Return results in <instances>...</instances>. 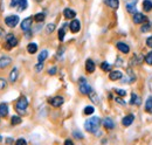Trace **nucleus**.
I'll use <instances>...</instances> for the list:
<instances>
[{"label":"nucleus","instance_id":"39","mask_svg":"<svg viewBox=\"0 0 152 145\" xmlns=\"http://www.w3.org/2000/svg\"><path fill=\"white\" fill-rule=\"evenodd\" d=\"M146 46L150 47V48H152V36H150V37L146 39Z\"/></svg>","mask_w":152,"mask_h":145},{"label":"nucleus","instance_id":"21","mask_svg":"<svg viewBox=\"0 0 152 145\" xmlns=\"http://www.w3.org/2000/svg\"><path fill=\"white\" fill-rule=\"evenodd\" d=\"M8 115V105L6 103H1L0 104V116L5 117Z\"/></svg>","mask_w":152,"mask_h":145},{"label":"nucleus","instance_id":"8","mask_svg":"<svg viewBox=\"0 0 152 145\" xmlns=\"http://www.w3.org/2000/svg\"><path fill=\"white\" fill-rule=\"evenodd\" d=\"M17 45H18V40L15 39V36H13V34H8L6 36V48L11 49Z\"/></svg>","mask_w":152,"mask_h":145},{"label":"nucleus","instance_id":"2","mask_svg":"<svg viewBox=\"0 0 152 145\" xmlns=\"http://www.w3.org/2000/svg\"><path fill=\"white\" fill-rule=\"evenodd\" d=\"M28 108V101L25 96H21L19 100L17 101V104H15V110L19 112L20 115H25L26 111Z\"/></svg>","mask_w":152,"mask_h":145},{"label":"nucleus","instance_id":"20","mask_svg":"<svg viewBox=\"0 0 152 145\" xmlns=\"http://www.w3.org/2000/svg\"><path fill=\"white\" fill-rule=\"evenodd\" d=\"M63 14H64V17L67 19H74L76 17L75 11H73V10H70V8H66V10L63 11Z\"/></svg>","mask_w":152,"mask_h":145},{"label":"nucleus","instance_id":"14","mask_svg":"<svg viewBox=\"0 0 152 145\" xmlns=\"http://www.w3.org/2000/svg\"><path fill=\"white\" fill-rule=\"evenodd\" d=\"M95 68H96V66H95V63H94V61L90 60V59H88L87 62H86V70L91 74V72H95Z\"/></svg>","mask_w":152,"mask_h":145},{"label":"nucleus","instance_id":"43","mask_svg":"<svg viewBox=\"0 0 152 145\" xmlns=\"http://www.w3.org/2000/svg\"><path fill=\"white\" fill-rule=\"evenodd\" d=\"M7 144H11V143H14V139H12V138H6V141H5Z\"/></svg>","mask_w":152,"mask_h":145},{"label":"nucleus","instance_id":"45","mask_svg":"<svg viewBox=\"0 0 152 145\" xmlns=\"http://www.w3.org/2000/svg\"><path fill=\"white\" fill-rule=\"evenodd\" d=\"M116 102H117V103H121V104H124V102H123L121 98H118V97L116 98Z\"/></svg>","mask_w":152,"mask_h":145},{"label":"nucleus","instance_id":"9","mask_svg":"<svg viewBox=\"0 0 152 145\" xmlns=\"http://www.w3.org/2000/svg\"><path fill=\"white\" fill-rule=\"evenodd\" d=\"M11 63H12V59L10 56H1L0 57V69L8 67Z\"/></svg>","mask_w":152,"mask_h":145},{"label":"nucleus","instance_id":"29","mask_svg":"<svg viewBox=\"0 0 152 145\" xmlns=\"http://www.w3.org/2000/svg\"><path fill=\"white\" fill-rule=\"evenodd\" d=\"M46 18V15H45V13H38V14H35V17H34V20L37 21V22H42L43 20Z\"/></svg>","mask_w":152,"mask_h":145},{"label":"nucleus","instance_id":"16","mask_svg":"<svg viewBox=\"0 0 152 145\" xmlns=\"http://www.w3.org/2000/svg\"><path fill=\"white\" fill-rule=\"evenodd\" d=\"M122 72L121 70H113V72L109 74V78L111 80V81H117V80H119V78H122Z\"/></svg>","mask_w":152,"mask_h":145},{"label":"nucleus","instance_id":"36","mask_svg":"<svg viewBox=\"0 0 152 145\" xmlns=\"http://www.w3.org/2000/svg\"><path fill=\"white\" fill-rule=\"evenodd\" d=\"M73 135H74V137L77 138V139H82V138H83V135H82L80 131H74V133H73Z\"/></svg>","mask_w":152,"mask_h":145},{"label":"nucleus","instance_id":"40","mask_svg":"<svg viewBox=\"0 0 152 145\" xmlns=\"http://www.w3.org/2000/svg\"><path fill=\"white\" fill-rule=\"evenodd\" d=\"M42 68H43V63H40V62H39L38 64L35 66V70H37V72H40Z\"/></svg>","mask_w":152,"mask_h":145},{"label":"nucleus","instance_id":"25","mask_svg":"<svg viewBox=\"0 0 152 145\" xmlns=\"http://www.w3.org/2000/svg\"><path fill=\"white\" fill-rule=\"evenodd\" d=\"M145 111H146V112H152V96L146 100V103H145Z\"/></svg>","mask_w":152,"mask_h":145},{"label":"nucleus","instance_id":"10","mask_svg":"<svg viewBox=\"0 0 152 145\" xmlns=\"http://www.w3.org/2000/svg\"><path fill=\"white\" fill-rule=\"evenodd\" d=\"M69 28H70V31H72V33H77V32H80V29H81V22L78 21V20H73L72 22H70V25H69Z\"/></svg>","mask_w":152,"mask_h":145},{"label":"nucleus","instance_id":"46","mask_svg":"<svg viewBox=\"0 0 152 145\" xmlns=\"http://www.w3.org/2000/svg\"><path fill=\"white\" fill-rule=\"evenodd\" d=\"M1 141H2V138H1V136H0V142H1Z\"/></svg>","mask_w":152,"mask_h":145},{"label":"nucleus","instance_id":"38","mask_svg":"<svg viewBox=\"0 0 152 145\" xmlns=\"http://www.w3.org/2000/svg\"><path fill=\"white\" fill-rule=\"evenodd\" d=\"M56 67H53V68H49V70H48V74L49 75H55L56 74Z\"/></svg>","mask_w":152,"mask_h":145},{"label":"nucleus","instance_id":"33","mask_svg":"<svg viewBox=\"0 0 152 145\" xmlns=\"http://www.w3.org/2000/svg\"><path fill=\"white\" fill-rule=\"evenodd\" d=\"M64 35H66V32H64V27H63V28H60V29H58V40H60V41H63V39H64Z\"/></svg>","mask_w":152,"mask_h":145},{"label":"nucleus","instance_id":"44","mask_svg":"<svg viewBox=\"0 0 152 145\" xmlns=\"http://www.w3.org/2000/svg\"><path fill=\"white\" fill-rule=\"evenodd\" d=\"M64 144H69V145H73V141H70V139H67L66 142H64Z\"/></svg>","mask_w":152,"mask_h":145},{"label":"nucleus","instance_id":"13","mask_svg":"<svg viewBox=\"0 0 152 145\" xmlns=\"http://www.w3.org/2000/svg\"><path fill=\"white\" fill-rule=\"evenodd\" d=\"M137 1H138V0H126V1H125V6H126V10H128L129 12H131V13L134 12Z\"/></svg>","mask_w":152,"mask_h":145},{"label":"nucleus","instance_id":"31","mask_svg":"<svg viewBox=\"0 0 152 145\" xmlns=\"http://www.w3.org/2000/svg\"><path fill=\"white\" fill-rule=\"evenodd\" d=\"M54 29H55V23H48L47 27H46V31H47V33H49V34L53 33Z\"/></svg>","mask_w":152,"mask_h":145},{"label":"nucleus","instance_id":"1","mask_svg":"<svg viewBox=\"0 0 152 145\" xmlns=\"http://www.w3.org/2000/svg\"><path fill=\"white\" fill-rule=\"evenodd\" d=\"M99 124H101V119L99 117H90L89 119H87L84 122V129L88 132L95 133L96 131L99 129Z\"/></svg>","mask_w":152,"mask_h":145},{"label":"nucleus","instance_id":"12","mask_svg":"<svg viewBox=\"0 0 152 145\" xmlns=\"http://www.w3.org/2000/svg\"><path fill=\"white\" fill-rule=\"evenodd\" d=\"M133 119H134V116H133L132 114H130V115L125 116V117L122 119V124H123L124 127H129V125H131L133 123Z\"/></svg>","mask_w":152,"mask_h":145},{"label":"nucleus","instance_id":"41","mask_svg":"<svg viewBox=\"0 0 152 145\" xmlns=\"http://www.w3.org/2000/svg\"><path fill=\"white\" fill-rule=\"evenodd\" d=\"M15 144H27V142H26L25 139L20 138V139H18V141H15Z\"/></svg>","mask_w":152,"mask_h":145},{"label":"nucleus","instance_id":"4","mask_svg":"<svg viewBox=\"0 0 152 145\" xmlns=\"http://www.w3.org/2000/svg\"><path fill=\"white\" fill-rule=\"evenodd\" d=\"M27 0H11V6L12 7H18V11L22 12L27 8Z\"/></svg>","mask_w":152,"mask_h":145},{"label":"nucleus","instance_id":"26","mask_svg":"<svg viewBox=\"0 0 152 145\" xmlns=\"http://www.w3.org/2000/svg\"><path fill=\"white\" fill-rule=\"evenodd\" d=\"M130 103L131 104H137V105H139L140 104V98L136 95V94H131V101H130Z\"/></svg>","mask_w":152,"mask_h":145},{"label":"nucleus","instance_id":"3","mask_svg":"<svg viewBox=\"0 0 152 145\" xmlns=\"http://www.w3.org/2000/svg\"><path fill=\"white\" fill-rule=\"evenodd\" d=\"M78 88H80L81 94H83V95H88L90 91L93 90V89H91V87L87 83V81H86V78H84V77H81V78H80Z\"/></svg>","mask_w":152,"mask_h":145},{"label":"nucleus","instance_id":"32","mask_svg":"<svg viewBox=\"0 0 152 145\" xmlns=\"http://www.w3.org/2000/svg\"><path fill=\"white\" fill-rule=\"evenodd\" d=\"M94 111H95V109H94V107H91V105H88V107H86V109H84V114L86 115H91V114H94Z\"/></svg>","mask_w":152,"mask_h":145},{"label":"nucleus","instance_id":"19","mask_svg":"<svg viewBox=\"0 0 152 145\" xmlns=\"http://www.w3.org/2000/svg\"><path fill=\"white\" fill-rule=\"evenodd\" d=\"M104 2L113 10H117L119 7V0H104Z\"/></svg>","mask_w":152,"mask_h":145},{"label":"nucleus","instance_id":"35","mask_svg":"<svg viewBox=\"0 0 152 145\" xmlns=\"http://www.w3.org/2000/svg\"><path fill=\"white\" fill-rule=\"evenodd\" d=\"M145 62L148 64H152V52H150L149 54L145 56Z\"/></svg>","mask_w":152,"mask_h":145},{"label":"nucleus","instance_id":"30","mask_svg":"<svg viewBox=\"0 0 152 145\" xmlns=\"http://www.w3.org/2000/svg\"><path fill=\"white\" fill-rule=\"evenodd\" d=\"M101 68H102V70H104V72H109L110 68H111V66H110L108 62H102V63H101Z\"/></svg>","mask_w":152,"mask_h":145},{"label":"nucleus","instance_id":"27","mask_svg":"<svg viewBox=\"0 0 152 145\" xmlns=\"http://www.w3.org/2000/svg\"><path fill=\"white\" fill-rule=\"evenodd\" d=\"M11 123H12V125H18L21 123V117L19 116H13L12 118H11Z\"/></svg>","mask_w":152,"mask_h":145},{"label":"nucleus","instance_id":"15","mask_svg":"<svg viewBox=\"0 0 152 145\" xmlns=\"http://www.w3.org/2000/svg\"><path fill=\"white\" fill-rule=\"evenodd\" d=\"M116 46H117V48L119 49V52H122V53H124V54H128V53L130 52L129 46H128L126 43H124V42H118Z\"/></svg>","mask_w":152,"mask_h":145},{"label":"nucleus","instance_id":"11","mask_svg":"<svg viewBox=\"0 0 152 145\" xmlns=\"http://www.w3.org/2000/svg\"><path fill=\"white\" fill-rule=\"evenodd\" d=\"M132 20L134 23H143V22H145L148 19H146V17H145L144 14H142V13H134Z\"/></svg>","mask_w":152,"mask_h":145},{"label":"nucleus","instance_id":"22","mask_svg":"<svg viewBox=\"0 0 152 145\" xmlns=\"http://www.w3.org/2000/svg\"><path fill=\"white\" fill-rule=\"evenodd\" d=\"M27 52L29 53V54H34V53H37L38 52V45L37 43H29L28 46H27Z\"/></svg>","mask_w":152,"mask_h":145},{"label":"nucleus","instance_id":"7","mask_svg":"<svg viewBox=\"0 0 152 145\" xmlns=\"http://www.w3.org/2000/svg\"><path fill=\"white\" fill-rule=\"evenodd\" d=\"M48 102H49L50 105H53V107H55V108H58V107H61V105L63 104L64 98H63L62 96H55V97L49 98Z\"/></svg>","mask_w":152,"mask_h":145},{"label":"nucleus","instance_id":"34","mask_svg":"<svg viewBox=\"0 0 152 145\" xmlns=\"http://www.w3.org/2000/svg\"><path fill=\"white\" fill-rule=\"evenodd\" d=\"M7 87V81L5 80V78H2V77H0V90H2V89H5Z\"/></svg>","mask_w":152,"mask_h":145},{"label":"nucleus","instance_id":"28","mask_svg":"<svg viewBox=\"0 0 152 145\" xmlns=\"http://www.w3.org/2000/svg\"><path fill=\"white\" fill-rule=\"evenodd\" d=\"M89 97H90V100L94 102V103H98V97H97V95H96V92L94 90H91L89 94Z\"/></svg>","mask_w":152,"mask_h":145},{"label":"nucleus","instance_id":"18","mask_svg":"<svg viewBox=\"0 0 152 145\" xmlns=\"http://www.w3.org/2000/svg\"><path fill=\"white\" fill-rule=\"evenodd\" d=\"M103 125L105 127V129H108V130H113V129L115 127V123L111 118L107 117V118L103 121Z\"/></svg>","mask_w":152,"mask_h":145},{"label":"nucleus","instance_id":"6","mask_svg":"<svg viewBox=\"0 0 152 145\" xmlns=\"http://www.w3.org/2000/svg\"><path fill=\"white\" fill-rule=\"evenodd\" d=\"M5 23L11 27V28H14L18 23H19V17L18 15H10L5 19Z\"/></svg>","mask_w":152,"mask_h":145},{"label":"nucleus","instance_id":"23","mask_svg":"<svg viewBox=\"0 0 152 145\" xmlns=\"http://www.w3.org/2000/svg\"><path fill=\"white\" fill-rule=\"evenodd\" d=\"M143 8H144V11L150 12L152 10V2L150 0H144L143 1Z\"/></svg>","mask_w":152,"mask_h":145},{"label":"nucleus","instance_id":"37","mask_svg":"<svg viewBox=\"0 0 152 145\" xmlns=\"http://www.w3.org/2000/svg\"><path fill=\"white\" fill-rule=\"evenodd\" d=\"M115 91H116V94L119 95V96H125V95H126V91L122 90V89H115Z\"/></svg>","mask_w":152,"mask_h":145},{"label":"nucleus","instance_id":"42","mask_svg":"<svg viewBox=\"0 0 152 145\" xmlns=\"http://www.w3.org/2000/svg\"><path fill=\"white\" fill-rule=\"evenodd\" d=\"M150 29V25H148V26H144V27H142V32H146V31H149Z\"/></svg>","mask_w":152,"mask_h":145},{"label":"nucleus","instance_id":"5","mask_svg":"<svg viewBox=\"0 0 152 145\" xmlns=\"http://www.w3.org/2000/svg\"><path fill=\"white\" fill-rule=\"evenodd\" d=\"M32 22H33V18L32 17H28V18L23 19L22 22H21V29L26 33H29L31 28H32Z\"/></svg>","mask_w":152,"mask_h":145},{"label":"nucleus","instance_id":"24","mask_svg":"<svg viewBox=\"0 0 152 145\" xmlns=\"http://www.w3.org/2000/svg\"><path fill=\"white\" fill-rule=\"evenodd\" d=\"M47 56H48V52H47V51H42V52L39 54L38 61L40 63H43V61L47 59Z\"/></svg>","mask_w":152,"mask_h":145},{"label":"nucleus","instance_id":"17","mask_svg":"<svg viewBox=\"0 0 152 145\" xmlns=\"http://www.w3.org/2000/svg\"><path fill=\"white\" fill-rule=\"evenodd\" d=\"M18 75H19V70H18L17 67H14V68L12 69V72H10V81H11L12 83L17 82V80H18Z\"/></svg>","mask_w":152,"mask_h":145},{"label":"nucleus","instance_id":"47","mask_svg":"<svg viewBox=\"0 0 152 145\" xmlns=\"http://www.w3.org/2000/svg\"><path fill=\"white\" fill-rule=\"evenodd\" d=\"M35 1H42V0H35Z\"/></svg>","mask_w":152,"mask_h":145}]
</instances>
